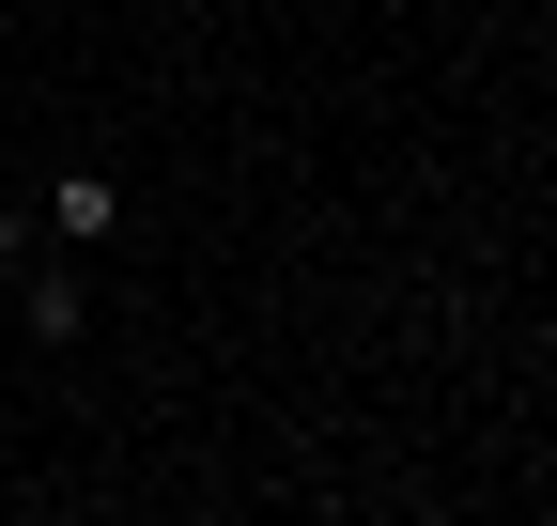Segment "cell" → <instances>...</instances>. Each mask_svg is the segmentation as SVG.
Instances as JSON below:
<instances>
[{
    "instance_id": "1",
    "label": "cell",
    "mask_w": 557,
    "mask_h": 526,
    "mask_svg": "<svg viewBox=\"0 0 557 526\" xmlns=\"http://www.w3.org/2000/svg\"><path fill=\"white\" fill-rule=\"evenodd\" d=\"M0 325H32L47 356H62V341H94V279H78V263H16V295H0Z\"/></svg>"
},
{
    "instance_id": "2",
    "label": "cell",
    "mask_w": 557,
    "mask_h": 526,
    "mask_svg": "<svg viewBox=\"0 0 557 526\" xmlns=\"http://www.w3.org/2000/svg\"><path fill=\"white\" fill-rule=\"evenodd\" d=\"M124 233V171H62L47 186V248H109Z\"/></svg>"
}]
</instances>
